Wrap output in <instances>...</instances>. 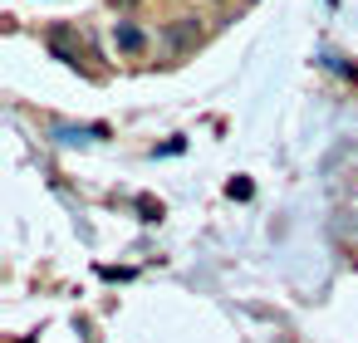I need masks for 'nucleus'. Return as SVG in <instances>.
Segmentation results:
<instances>
[{
	"label": "nucleus",
	"mask_w": 358,
	"mask_h": 343,
	"mask_svg": "<svg viewBox=\"0 0 358 343\" xmlns=\"http://www.w3.org/2000/svg\"><path fill=\"white\" fill-rule=\"evenodd\" d=\"M226 196H231V201H250V196H255V187H250L245 177H231V182H226Z\"/></svg>",
	"instance_id": "nucleus-3"
},
{
	"label": "nucleus",
	"mask_w": 358,
	"mask_h": 343,
	"mask_svg": "<svg viewBox=\"0 0 358 343\" xmlns=\"http://www.w3.org/2000/svg\"><path fill=\"white\" fill-rule=\"evenodd\" d=\"M138 211H143V221H162V201H152V196H138Z\"/></svg>",
	"instance_id": "nucleus-4"
},
{
	"label": "nucleus",
	"mask_w": 358,
	"mask_h": 343,
	"mask_svg": "<svg viewBox=\"0 0 358 343\" xmlns=\"http://www.w3.org/2000/svg\"><path fill=\"white\" fill-rule=\"evenodd\" d=\"M113 45H118L123 54H143V45H148V40H143V30H138V25H118V30H113Z\"/></svg>",
	"instance_id": "nucleus-2"
},
{
	"label": "nucleus",
	"mask_w": 358,
	"mask_h": 343,
	"mask_svg": "<svg viewBox=\"0 0 358 343\" xmlns=\"http://www.w3.org/2000/svg\"><path fill=\"white\" fill-rule=\"evenodd\" d=\"M45 45L55 50V59H69V64L79 59V50H74V35H69V30H50V35H45Z\"/></svg>",
	"instance_id": "nucleus-1"
},
{
	"label": "nucleus",
	"mask_w": 358,
	"mask_h": 343,
	"mask_svg": "<svg viewBox=\"0 0 358 343\" xmlns=\"http://www.w3.org/2000/svg\"><path fill=\"white\" fill-rule=\"evenodd\" d=\"M329 6H334V0H329Z\"/></svg>",
	"instance_id": "nucleus-5"
}]
</instances>
